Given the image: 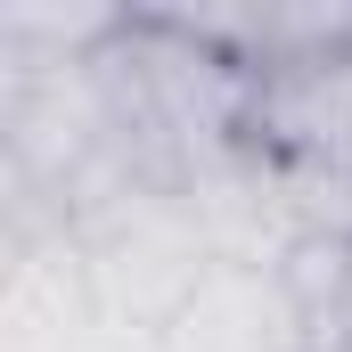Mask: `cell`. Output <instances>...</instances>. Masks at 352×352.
Returning <instances> with one entry per match:
<instances>
[{"instance_id":"cell-1","label":"cell","mask_w":352,"mask_h":352,"mask_svg":"<svg viewBox=\"0 0 352 352\" xmlns=\"http://www.w3.org/2000/svg\"><path fill=\"white\" fill-rule=\"evenodd\" d=\"M344 344H352V295H344Z\"/></svg>"},{"instance_id":"cell-2","label":"cell","mask_w":352,"mask_h":352,"mask_svg":"<svg viewBox=\"0 0 352 352\" xmlns=\"http://www.w3.org/2000/svg\"><path fill=\"white\" fill-rule=\"evenodd\" d=\"M344 352H352V344H344Z\"/></svg>"}]
</instances>
